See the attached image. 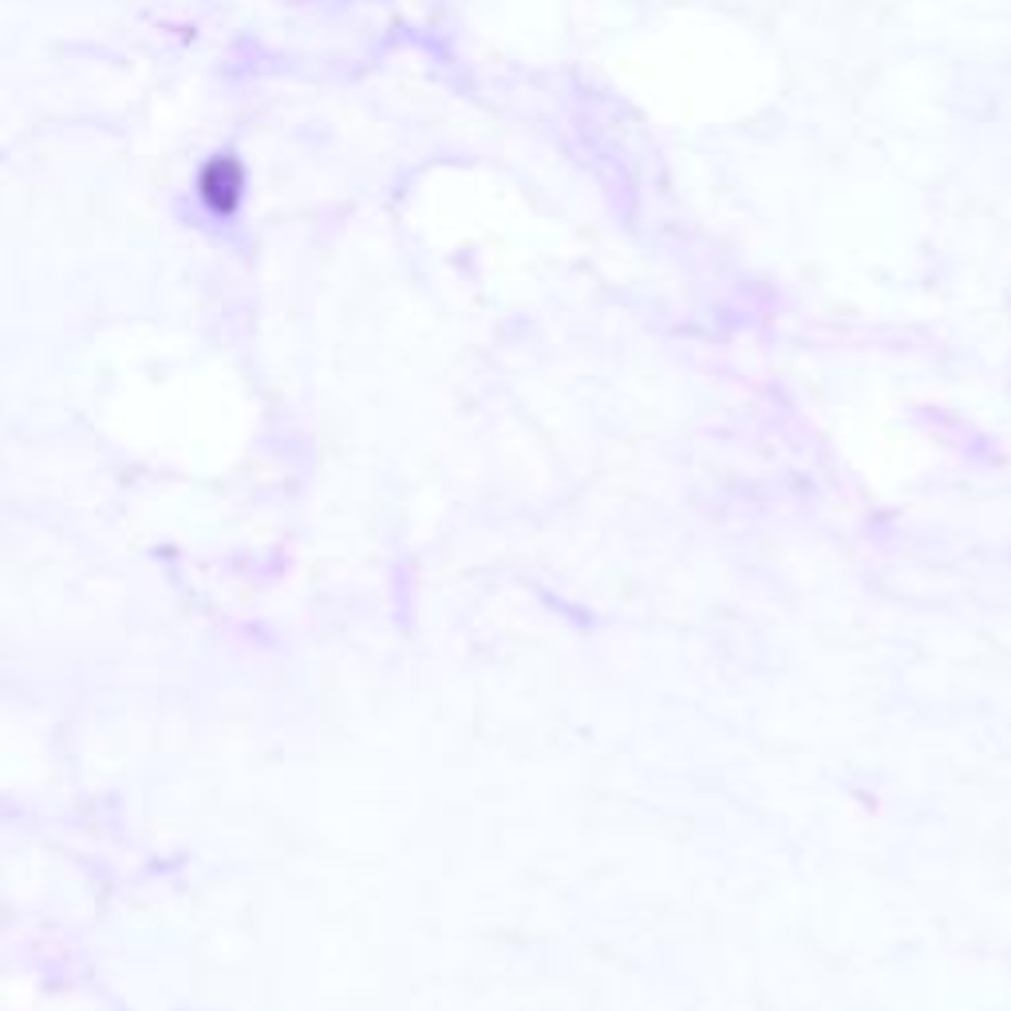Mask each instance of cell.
<instances>
[{"label": "cell", "mask_w": 1011, "mask_h": 1011, "mask_svg": "<svg viewBox=\"0 0 1011 1011\" xmlns=\"http://www.w3.org/2000/svg\"><path fill=\"white\" fill-rule=\"evenodd\" d=\"M237 190H242V171H237L230 159H218L206 171L202 178V194L213 202V210H230L237 202Z\"/></svg>", "instance_id": "cell-1"}]
</instances>
